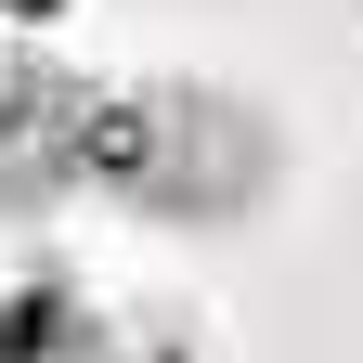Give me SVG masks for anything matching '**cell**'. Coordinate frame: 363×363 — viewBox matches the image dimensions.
I'll use <instances>...</instances> for the list:
<instances>
[{
    "label": "cell",
    "mask_w": 363,
    "mask_h": 363,
    "mask_svg": "<svg viewBox=\"0 0 363 363\" xmlns=\"http://www.w3.org/2000/svg\"><path fill=\"white\" fill-rule=\"evenodd\" d=\"M52 286H39V298H0V363H26V350H52Z\"/></svg>",
    "instance_id": "cell-3"
},
{
    "label": "cell",
    "mask_w": 363,
    "mask_h": 363,
    "mask_svg": "<svg viewBox=\"0 0 363 363\" xmlns=\"http://www.w3.org/2000/svg\"><path fill=\"white\" fill-rule=\"evenodd\" d=\"M104 363H195V337H182V325H143V337H117Z\"/></svg>",
    "instance_id": "cell-4"
},
{
    "label": "cell",
    "mask_w": 363,
    "mask_h": 363,
    "mask_svg": "<svg viewBox=\"0 0 363 363\" xmlns=\"http://www.w3.org/2000/svg\"><path fill=\"white\" fill-rule=\"evenodd\" d=\"M65 104H78V91L39 65L26 39H0V143H13V130H39V117H65Z\"/></svg>",
    "instance_id": "cell-2"
},
{
    "label": "cell",
    "mask_w": 363,
    "mask_h": 363,
    "mask_svg": "<svg viewBox=\"0 0 363 363\" xmlns=\"http://www.w3.org/2000/svg\"><path fill=\"white\" fill-rule=\"evenodd\" d=\"M286 182V143L247 91H208V78H156V169H143V220H182V234H234V220L272 208Z\"/></svg>",
    "instance_id": "cell-1"
}]
</instances>
